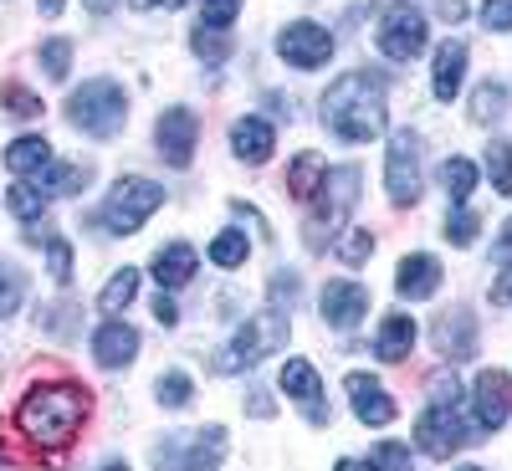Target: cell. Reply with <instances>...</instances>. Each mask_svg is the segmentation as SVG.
I'll list each match as a JSON object with an SVG mask.
<instances>
[{
    "label": "cell",
    "instance_id": "obj_1",
    "mask_svg": "<svg viewBox=\"0 0 512 471\" xmlns=\"http://www.w3.org/2000/svg\"><path fill=\"white\" fill-rule=\"evenodd\" d=\"M82 420H88V390L72 379H41L16 405L21 436L36 441V446H67L82 431Z\"/></svg>",
    "mask_w": 512,
    "mask_h": 471
},
{
    "label": "cell",
    "instance_id": "obj_2",
    "mask_svg": "<svg viewBox=\"0 0 512 471\" xmlns=\"http://www.w3.org/2000/svg\"><path fill=\"white\" fill-rule=\"evenodd\" d=\"M384 77L379 72H344L323 93V123L333 128L344 144H369L384 134Z\"/></svg>",
    "mask_w": 512,
    "mask_h": 471
},
{
    "label": "cell",
    "instance_id": "obj_3",
    "mask_svg": "<svg viewBox=\"0 0 512 471\" xmlns=\"http://www.w3.org/2000/svg\"><path fill=\"white\" fill-rule=\"evenodd\" d=\"M67 118L88 139H113V134H123V123H128V98H123L118 82L93 77V82H82V88L67 98Z\"/></svg>",
    "mask_w": 512,
    "mask_h": 471
},
{
    "label": "cell",
    "instance_id": "obj_4",
    "mask_svg": "<svg viewBox=\"0 0 512 471\" xmlns=\"http://www.w3.org/2000/svg\"><path fill=\"white\" fill-rule=\"evenodd\" d=\"M354 205H359V169H328L323 185L313 190V216H308V226H303L308 246L323 251L328 236L344 226V216H349Z\"/></svg>",
    "mask_w": 512,
    "mask_h": 471
},
{
    "label": "cell",
    "instance_id": "obj_5",
    "mask_svg": "<svg viewBox=\"0 0 512 471\" xmlns=\"http://www.w3.org/2000/svg\"><path fill=\"white\" fill-rule=\"evenodd\" d=\"M159 205H164V190H159L154 180H144V175H123V180L108 190L103 210H98V226L113 231V236H134Z\"/></svg>",
    "mask_w": 512,
    "mask_h": 471
},
{
    "label": "cell",
    "instance_id": "obj_6",
    "mask_svg": "<svg viewBox=\"0 0 512 471\" xmlns=\"http://www.w3.org/2000/svg\"><path fill=\"white\" fill-rule=\"evenodd\" d=\"M287 344V318L272 308V313H256V318H246L241 328H236V338L221 349V359H216V369L221 374H241V369H251V364H262L267 354H277Z\"/></svg>",
    "mask_w": 512,
    "mask_h": 471
},
{
    "label": "cell",
    "instance_id": "obj_7",
    "mask_svg": "<svg viewBox=\"0 0 512 471\" xmlns=\"http://www.w3.org/2000/svg\"><path fill=\"white\" fill-rule=\"evenodd\" d=\"M226 456V431L221 425H205L195 436H169L154 451V471H216Z\"/></svg>",
    "mask_w": 512,
    "mask_h": 471
},
{
    "label": "cell",
    "instance_id": "obj_8",
    "mask_svg": "<svg viewBox=\"0 0 512 471\" xmlns=\"http://www.w3.org/2000/svg\"><path fill=\"white\" fill-rule=\"evenodd\" d=\"M472 425L461 420V405H431L420 420H415V441H420V451L425 456H436V461H446L451 451H461V446H472Z\"/></svg>",
    "mask_w": 512,
    "mask_h": 471
},
{
    "label": "cell",
    "instance_id": "obj_9",
    "mask_svg": "<svg viewBox=\"0 0 512 471\" xmlns=\"http://www.w3.org/2000/svg\"><path fill=\"white\" fill-rule=\"evenodd\" d=\"M384 190H390L395 205L420 200V134H410V128H400L390 139V154H384Z\"/></svg>",
    "mask_w": 512,
    "mask_h": 471
},
{
    "label": "cell",
    "instance_id": "obj_10",
    "mask_svg": "<svg viewBox=\"0 0 512 471\" xmlns=\"http://www.w3.org/2000/svg\"><path fill=\"white\" fill-rule=\"evenodd\" d=\"M425 41H431V26H425V16L415 6H395L379 21V52L390 62H415L425 52Z\"/></svg>",
    "mask_w": 512,
    "mask_h": 471
},
{
    "label": "cell",
    "instance_id": "obj_11",
    "mask_svg": "<svg viewBox=\"0 0 512 471\" xmlns=\"http://www.w3.org/2000/svg\"><path fill=\"white\" fill-rule=\"evenodd\" d=\"M277 57L292 62V67H303V72H313V67H323L333 57V36L318 21H292V26L277 31Z\"/></svg>",
    "mask_w": 512,
    "mask_h": 471
},
{
    "label": "cell",
    "instance_id": "obj_12",
    "mask_svg": "<svg viewBox=\"0 0 512 471\" xmlns=\"http://www.w3.org/2000/svg\"><path fill=\"white\" fill-rule=\"evenodd\" d=\"M195 139H200V118H195L190 108H169V113H159V123H154L159 159H169L175 169H190V159H195Z\"/></svg>",
    "mask_w": 512,
    "mask_h": 471
},
{
    "label": "cell",
    "instance_id": "obj_13",
    "mask_svg": "<svg viewBox=\"0 0 512 471\" xmlns=\"http://www.w3.org/2000/svg\"><path fill=\"white\" fill-rule=\"evenodd\" d=\"M472 415H477V431H502L507 415H512V374H502V369H482L477 374Z\"/></svg>",
    "mask_w": 512,
    "mask_h": 471
},
{
    "label": "cell",
    "instance_id": "obj_14",
    "mask_svg": "<svg viewBox=\"0 0 512 471\" xmlns=\"http://www.w3.org/2000/svg\"><path fill=\"white\" fill-rule=\"evenodd\" d=\"M318 308H323V323H328V328H344V333H349V328H359V318L369 313V292H364L359 282H349V277H338V282L323 287V303H318Z\"/></svg>",
    "mask_w": 512,
    "mask_h": 471
},
{
    "label": "cell",
    "instance_id": "obj_15",
    "mask_svg": "<svg viewBox=\"0 0 512 471\" xmlns=\"http://www.w3.org/2000/svg\"><path fill=\"white\" fill-rule=\"evenodd\" d=\"M282 390H287V400L303 405V415H308L313 425H323V420H328V405H323V379H318V369H313L308 359H287V364H282Z\"/></svg>",
    "mask_w": 512,
    "mask_h": 471
},
{
    "label": "cell",
    "instance_id": "obj_16",
    "mask_svg": "<svg viewBox=\"0 0 512 471\" xmlns=\"http://www.w3.org/2000/svg\"><path fill=\"white\" fill-rule=\"evenodd\" d=\"M349 384V400H354V415L364 420V425H390L395 415H400V405L390 400V390L374 379V374H349L344 379Z\"/></svg>",
    "mask_w": 512,
    "mask_h": 471
},
{
    "label": "cell",
    "instance_id": "obj_17",
    "mask_svg": "<svg viewBox=\"0 0 512 471\" xmlns=\"http://www.w3.org/2000/svg\"><path fill=\"white\" fill-rule=\"evenodd\" d=\"M436 349H441L451 364L477 354V318H472V308H451V313H441V323H436Z\"/></svg>",
    "mask_w": 512,
    "mask_h": 471
},
{
    "label": "cell",
    "instance_id": "obj_18",
    "mask_svg": "<svg viewBox=\"0 0 512 471\" xmlns=\"http://www.w3.org/2000/svg\"><path fill=\"white\" fill-rule=\"evenodd\" d=\"M134 354H139V333L128 328V323L108 318V323L93 333V359H98L103 369H123V364H134Z\"/></svg>",
    "mask_w": 512,
    "mask_h": 471
},
{
    "label": "cell",
    "instance_id": "obj_19",
    "mask_svg": "<svg viewBox=\"0 0 512 471\" xmlns=\"http://www.w3.org/2000/svg\"><path fill=\"white\" fill-rule=\"evenodd\" d=\"M231 149H236V159H246V164H267L272 149H277L272 123H267V118H236V123H231Z\"/></svg>",
    "mask_w": 512,
    "mask_h": 471
},
{
    "label": "cell",
    "instance_id": "obj_20",
    "mask_svg": "<svg viewBox=\"0 0 512 471\" xmlns=\"http://www.w3.org/2000/svg\"><path fill=\"white\" fill-rule=\"evenodd\" d=\"M441 287V262L436 256H405L400 272H395V292L410 297V303H425V297H436Z\"/></svg>",
    "mask_w": 512,
    "mask_h": 471
},
{
    "label": "cell",
    "instance_id": "obj_21",
    "mask_svg": "<svg viewBox=\"0 0 512 471\" xmlns=\"http://www.w3.org/2000/svg\"><path fill=\"white\" fill-rule=\"evenodd\" d=\"M195 267H200V256H195L190 241H169V246L154 251V282L159 287H185L195 277Z\"/></svg>",
    "mask_w": 512,
    "mask_h": 471
},
{
    "label": "cell",
    "instance_id": "obj_22",
    "mask_svg": "<svg viewBox=\"0 0 512 471\" xmlns=\"http://www.w3.org/2000/svg\"><path fill=\"white\" fill-rule=\"evenodd\" d=\"M461 82H466V41H446V47L436 52V72H431V93L441 103H451L461 93Z\"/></svg>",
    "mask_w": 512,
    "mask_h": 471
},
{
    "label": "cell",
    "instance_id": "obj_23",
    "mask_svg": "<svg viewBox=\"0 0 512 471\" xmlns=\"http://www.w3.org/2000/svg\"><path fill=\"white\" fill-rule=\"evenodd\" d=\"M6 164H11V175L31 180V175H41V169L52 164V144L36 139V134H26V139H16V144L6 149Z\"/></svg>",
    "mask_w": 512,
    "mask_h": 471
},
{
    "label": "cell",
    "instance_id": "obj_24",
    "mask_svg": "<svg viewBox=\"0 0 512 471\" xmlns=\"http://www.w3.org/2000/svg\"><path fill=\"white\" fill-rule=\"evenodd\" d=\"M410 344H415V318L390 313V318H384V328H379V338H374V354L395 364V359H405V354H410Z\"/></svg>",
    "mask_w": 512,
    "mask_h": 471
},
{
    "label": "cell",
    "instance_id": "obj_25",
    "mask_svg": "<svg viewBox=\"0 0 512 471\" xmlns=\"http://www.w3.org/2000/svg\"><path fill=\"white\" fill-rule=\"evenodd\" d=\"M88 164H47V169H41V175H36V190L41 195H77V190H88Z\"/></svg>",
    "mask_w": 512,
    "mask_h": 471
},
{
    "label": "cell",
    "instance_id": "obj_26",
    "mask_svg": "<svg viewBox=\"0 0 512 471\" xmlns=\"http://www.w3.org/2000/svg\"><path fill=\"white\" fill-rule=\"evenodd\" d=\"M441 185H446L451 205H466V200H472V190H477V164L461 159V154H451V159L441 164Z\"/></svg>",
    "mask_w": 512,
    "mask_h": 471
},
{
    "label": "cell",
    "instance_id": "obj_27",
    "mask_svg": "<svg viewBox=\"0 0 512 471\" xmlns=\"http://www.w3.org/2000/svg\"><path fill=\"white\" fill-rule=\"evenodd\" d=\"M6 205H11V216H16V221L36 226L41 216H47V205H52V195H41L36 185H26V180H21V185H11V190H6Z\"/></svg>",
    "mask_w": 512,
    "mask_h": 471
},
{
    "label": "cell",
    "instance_id": "obj_28",
    "mask_svg": "<svg viewBox=\"0 0 512 471\" xmlns=\"http://www.w3.org/2000/svg\"><path fill=\"white\" fill-rule=\"evenodd\" d=\"M323 175H328V169H323L318 154H297V164L287 169V190H292L297 200H313V190L323 185Z\"/></svg>",
    "mask_w": 512,
    "mask_h": 471
},
{
    "label": "cell",
    "instance_id": "obj_29",
    "mask_svg": "<svg viewBox=\"0 0 512 471\" xmlns=\"http://www.w3.org/2000/svg\"><path fill=\"white\" fill-rule=\"evenodd\" d=\"M134 292H139V272H134V267H123V272L108 277V287H103V297H98V308L113 318V313H123L128 303H134Z\"/></svg>",
    "mask_w": 512,
    "mask_h": 471
},
{
    "label": "cell",
    "instance_id": "obj_30",
    "mask_svg": "<svg viewBox=\"0 0 512 471\" xmlns=\"http://www.w3.org/2000/svg\"><path fill=\"white\" fill-rule=\"evenodd\" d=\"M154 395H159V405H169V410H185V405H190V395H195V384H190V374L169 369V374H159Z\"/></svg>",
    "mask_w": 512,
    "mask_h": 471
},
{
    "label": "cell",
    "instance_id": "obj_31",
    "mask_svg": "<svg viewBox=\"0 0 512 471\" xmlns=\"http://www.w3.org/2000/svg\"><path fill=\"white\" fill-rule=\"evenodd\" d=\"M190 52H195L200 62H210V67H221V62L231 57V41H226V31H205V26H200V31L190 36Z\"/></svg>",
    "mask_w": 512,
    "mask_h": 471
},
{
    "label": "cell",
    "instance_id": "obj_32",
    "mask_svg": "<svg viewBox=\"0 0 512 471\" xmlns=\"http://www.w3.org/2000/svg\"><path fill=\"white\" fill-rule=\"evenodd\" d=\"M487 180H492V190L497 195H512V144H492L487 149Z\"/></svg>",
    "mask_w": 512,
    "mask_h": 471
},
{
    "label": "cell",
    "instance_id": "obj_33",
    "mask_svg": "<svg viewBox=\"0 0 512 471\" xmlns=\"http://www.w3.org/2000/svg\"><path fill=\"white\" fill-rule=\"evenodd\" d=\"M502 108H507V88H502V82H482V88L472 93V118L477 123L502 118Z\"/></svg>",
    "mask_w": 512,
    "mask_h": 471
},
{
    "label": "cell",
    "instance_id": "obj_34",
    "mask_svg": "<svg viewBox=\"0 0 512 471\" xmlns=\"http://www.w3.org/2000/svg\"><path fill=\"white\" fill-rule=\"evenodd\" d=\"M364 471H410V446L400 441H379L364 461Z\"/></svg>",
    "mask_w": 512,
    "mask_h": 471
},
{
    "label": "cell",
    "instance_id": "obj_35",
    "mask_svg": "<svg viewBox=\"0 0 512 471\" xmlns=\"http://www.w3.org/2000/svg\"><path fill=\"white\" fill-rule=\"evenodd\" d=\"M41 72H47L52 82H67V72H72V41L67 36H57V41L41 47Z\"/></svg>",
    "mask_w": 512,
    "mask_h": 471
},
{
    "label": "cell",
    "instance_id": "obj_36",
    "mask_svg": "<svg viewBox=\"0 0 512 471\" xmlns=\"http://www.w3.org/2000/svg\"><path fill=\"white\" fill-rule=\"evenodd\" d=\"M210 262L216 267H241L246 262V236L241 231H221L216 241H210Z\"/></svg>",
    "mask_w": 512,
    "mask_h": 471
},
{
    "label": "cell",
    "instance_id": "obj_37",
    "mask_svg": "<svg viewBox=\"0 0 512 471\" xmlns=\"http://www.w3.org/2000/svg\"><path fill=\"white\" fill-rule=\"evenodd\" d=\"M41 246H47V267H52V277L67 287V282H72V241L57 236V231H47V241H41Z\"/></svg>",
    "mask_w": 512,
    "mask_h": 471
},
{
    "label": "cell",
    "instance_id": "obj_38",
    "mask_svg": "<svg viewBox=\"0 0 512 471\" xmlns=\"http://www.w3.org/2000/svg\"><path fill=\"white\" fill-rule=\"evenodd\" d=\"M477 231H482V221L472 216V210H466V205H451V216H446V241L472 246V241H477Z\"/></svg>",
    "mask_w": 512,
    "mask_h": 471
},
{
    "label": "cell",
    "instance_id": "obj_39",
    "mask_svg": "<svg viewBox=\"0 0 512 471\" xmlns=\"http://www.w3.org/2000/svg\"><path fill=\"white\" fill-rule=\"evenodd\" d=\"M241 11V0H200V26L205 31H226Z\"/></svg>",
    "mask_w": 512,
    "mask_h": 471
},
{
    "label": "cell",
    "instance_id": "obj_40",
    "mask_svg": "<svg viewBox=\"0 0 512 471\" xmlns=\"http://www.w3.org/2000/svg\"><path fill=\"white\" fill-rule=\"evenodd\" d=\"M0 103H6V113H11V118H36V113H41V98H36V93H26L21 82H6Z\"/></svg>",
    "mask_w": 512,
    "mask_h": 471
},
{
    "label": "cell",
    "instance_id": "obj_41",
    "mask_svg": "<svg viewBox=\"0 0 512 471\" xmlns=\"http://www.w3.org/2000/svg\"><path fill=\"white\" fill-rule=\"evenodd\" d=\"M36 318H41V328H47L52 338H72V328H77V323H72V318H77V308H67V303H47Z\"/></svg>",
    "mask_w": 512,
    "mask_h": 471
},
{
    "label": "cell",
    "instance_id": "obj_42",
    "mask_svg": "<svg viewBox=\"0 0 512 471\" xmlns=\"http://www.w3.org/2000/svg\"><path fill=\"white\" fill-rule=\"evenodd\" d=\"M369 251H374V236L369 231H344V241H338V256H344L349 267L369 262Z\"/></svg>",
    "mask_w": 512,
    "mask_h": 471
},
{
    "label": "cell",
    "instance_id": "obj_43",
    "mask_svg": "<svg viewBox=\"0 0 512 471\" xmlns=\"http://www.w3.org/2000/svg\"><path fill=\"white\" fill-rule=\"evenodd\" d=\"M456 400H461V384H456V374L446 364V369L431 374V405H456Z\"/></svg>",
    "mask_w": 512,
    "mask_h": 471
},
{
    "label": "cell",
    "instance_id": "obj_44",
    "mask_svg": "<svg viewBox=\"0 0 512 471\" xmlns=\"http://www.w3.org/2000/svg\"><path fill=\"white\" fill-rule=\"evenodd\" d=\"M21 292H26V287H21L16 272H0V318H11V313L21 308Z\"/></svg>",
    "mask_w": 512,
    "mask_h": 471
},
{
    "label": "cell",
    "instance_id": "obj_45",
    "mask_svg": "<svg viewBox=\"0 0 512 471\" xmlns=\"http://www.w3.org/2000/svg\"><path fill=\"white\" fill-rule=\"evenodd\" d=\"M297 287H303V282H297V272H272V308H292L297 303Z\"/></svg>",
    "mask_w": 512,
    "mask_h": 471
},
{
    "label": "cell",
    "instance_id": "obj_46",
    "mask_svg": "<svg viewBox=\"0 0 512 471\" xmlns=\"http://www.w3.org/2000/svg\"><path fill=\"white\" fill-rule=\"evenodd\" d=\"M482 26L487 31H512V0H487V6H482Z\"/></svg>",
    "mask_w": 512,
    "mask_h": 471
},
{
    "label": "cell",
    "instance_id": "obj_47",
    "mask_svg": "<svg viewBox=\"0 0 512 471\" xmlns=\"http://www.w3.org/2000/svg\"><path fill=\"white\" fill-rule=\"evenodd\" d=\"M154 318H159L164 328H169V323H180V308H175V297H164V292H159V297H154Z\"/></svg>",
    "mask_w": 512,
    "mask_h": 471
},
{
    "label": "cell",
    "instance_id": "obj_48",
    "mask_svg": "<svg viewBox=\"0 0 512 471\" xmlns=\"http://www.w3.org/2000/svg\"><path fill=\"white\" fill-rule=\"evenodd\" d=\"M492 303H502V308H512V267L492 282Z\"/></svg>",
    "mask_w": 512,
    "mask_h": 471
},
{
    "label": "cell",
    "instance_id": "obj_49",
    "mask_svg": "<svg viewBox=\"0 0 512 471\" xmlns=\"http://www.w3.org/2000/svg\"><path fill=\"white\" fill-rule=\"evenodd\" d=\"M492 256H497V262H502V267H512V221L502 226V236H497V246H492Z\"/></svg>",
    "mask_w": 512,
    "mask_h": 471
},
{
    "label": "cell",
    "instance_id": "obj_50",
    "mask_svg": "<svg viewBox=\"0 0 512 471\" xmlns=\"http://www.w3.org/2000/svg\"><path fill=\"white\" fill-rule=\"evenodd\" d=\"M251 415L272 420V400H267V390H251Z\"/></svg>",
    "mask_w": 512,
    "mask_h": 471
},
{
    "label": "cell",
    "instance_id": "obj_51",
    "mask_svg": "<svg viewBox=\"0 0 512 471\" xmlns=\"http://www.w3.org/2000/svg\"><path fill=\"white\" fill-rule=\"evenodd\" d=\"M41 6V16H62V0H36Z\"/></svg>",
    "mask_w": 512,
    "mask_h": 471
},
{
    "label": "cell",
    "instance_id": "obj_52",
    "mask_svg": "<svg viewBox=\"0 0 512 471\" xmlns=\"http://www.w3.org/2000/svg\"><path fill=\"white\" fill-rule=\"evenodd\" d=\"M333 471H364V461H338Z\"/></svg>",
    "mask_w": 512,
    "mask_h": 471
},
{
    "label": "cell",
    "instance_id": "obj_53",
    "mask_svg": "<svg viewBox=\"0 0 512 471\" xmlns=\"http://www.w3.org/2000/svg\"><path fill=\"white\" fill-rule=\"evenodd\" d=\"M88 11H113V0H88Z\"/></svg>",
    "mask_w": 512,
    "mask_h": 471
},
{
    "label": "cell",
    "instance_id": "obj_54",
    "mask_svg": "<svg viewBox=\"0 0 512 471\" xmlns=\"http://www.w3.org/2000/svg\"><path fill=\"white\" fill-rule=\"evenodd\" d=\"M134 6H139V11H149V6H169V0H134Z\"/></svg>",
    "mask_w": 512,
    "mask_h": 471
},
{
    "label": "cell",
    "instance_id": "obj_55",
    "mask_svg": "<svg viewBox=\"0 0 512 471\" xmlns=\"http://www.w3.org/2000/svg\"><path fill=\"white\" fill-rule=\"evenodd\" d=\"M103 471H128V466H123V461H108V466H103Z\"/></svg>",
    "mask_w": 512,
    "mask_h": 471
},
{
    "label": "cell",
    "instance_id": "obj_56",
    "mask_svg": "<svg viewBox=\"0 0 512 471\" xmlns=\"http://www.w3.org/2000/svg\"><path fill=\"white\" fill-rule=\"evenodd\" d=\"M169 6H190V0H169Z\"/></svg>",
    "mask_w": 512,
    "mask_h": 471
},
{
    "label": "cell",
    "instance_id": "obj_57",
    "mask_svg": "<svg viewBox=\"0 0 512 471\" xmlns=\"http://www.w3.org/2000/svg\"><path fill=\"white\" fill-rule=\"evenodd\" d=\"M461 471H482V466H461Z\"/></svg>",
    "mask_w": 512,
    "mask_h": 471
}]
</instances>
